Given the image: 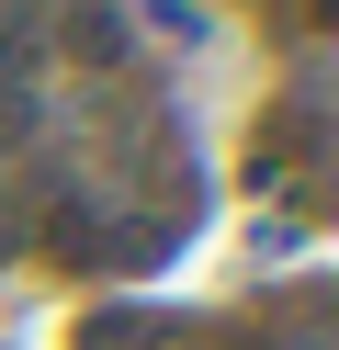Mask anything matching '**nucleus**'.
<instances>
[{"label":"nucleus","mask_w":339,"mask_h":350,"mask_svg":"<svg viewBox=\"0 0 339 350\" xmlns=\"http://www.w3.org/2000/svg\"><path fill=\"white\" fill-rule=\"evenodd\" d=\"M57 46L79 57V68H113V57H125V23H113V0H68V12H57Z\"/></svg>","instance_id":"obj_1"}]
</instances>
